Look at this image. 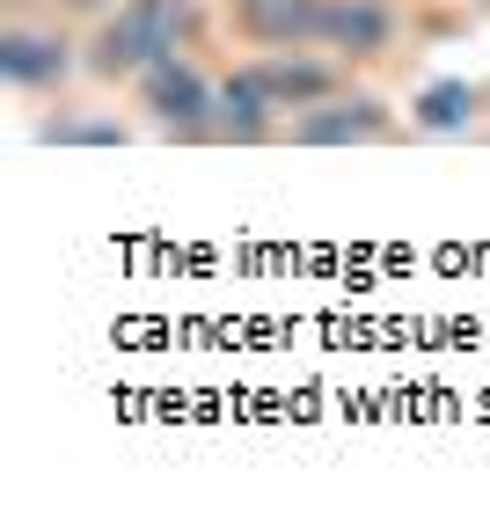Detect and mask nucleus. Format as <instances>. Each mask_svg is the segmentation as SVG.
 <instances>
[{
    "label": "nucleus",
    "mask_w": 490,
    "mask_h": 512,
    "mask_svg": "<svg viewBox=\"0 0 490 512\" xmlns=\"http://www.w3.org/2000/svg\"><path fill=\"white\" fill-rule=\"evenodd\" d=\"M395 37V8L388 0H322V52L337 59H373Z\"/></svg>",
    "instance_id": "39448f33"
},
{
    "label": "nucleus",
    "mask_w": 490,
    "mask_h": 512,
    "mask_svg": "<svg viewBox=\"0 0 490 512\" xmlns=\"http://www.w3.org/2000/svg\"><path fill=\"white\" fill-rule=\"evenodd\" d=\"M44 139H125L118 125H44Z\"/></svg>",
    "instance_id": "9d476101"
},
{
    "label": "nucleus",
    "mask_w": 490,
    "mask_h": 512,
    "mask_svg": "<svg viewBox=\"0 0 490 512\" xmlns=\"http://www.w3.org/2000/svg\"><path fill=\"white\" fill-rule=\"evenodd\" d=\"M242 30L256 44H322V0H242Z\"/></svg>",
    "instance_id": "0eeeda50"
},
{
    "label": "nucleus",
    "mask_w": 490,
    "mask_h": 512,
    "mask_svg": "<svg viewBox=\"0 0 490 512\" xmlns=\"http://www.w3.org/2000/svg\"><path fill=\"white\" fill-rule=\"evenodd\" d=\"M66 66H74V44L59 30H8L0 37V74L15 88H52V81H66Z\"/></svg>",
    "instance_id": "423d86ee"
},
{
    "label": "nucleus",
    "mask_w": 490,
    "mask_h": 512,
    "mask_svg": "<svg viewBox=\"0 0 490 512\" xmlns=\"http://www.w3.org/2000/svg\"><path fill=\"white\" fill-rule=\"evenodd\" d=\"M183 37H191V0H118V15L88 44V74L139 81L154 59H169Z\"/></svg>",
    "instance_id": "f257e3e1"
},
{
    "label": "nucleus",
    "mask_w": 490,
    "mask_h": 512,
    "mask_svg": "<svg viewBox=\"0 0 490 512\" xmlns=\"http://www.w3.org/2000/svg\"><path fill=\"white\" fill-rule=\"evenodd\" d=\"M139 103H147L154 125L176 132V139H220V81H205L183 52L154 59L147 74H139Z\"/></svg>",
    "instance_id": "f03ea898"
},
{
    "label": "nucleus",
    "mask_w": 490,
    "mask_h": 512,
    "mask_svg": "<svg viewBox=\"0 0 490 512\" xmlns=\"http://www.w3.org/2000/svg\"><path fill=\"white\" fill-rule=\"evenodd\" d=\"M278 125V103H271V88L256 66H242V74H227L220 81V139H271Z\"/></svg>",
    "instance_id": "6e6552de"
},
{
    "label": "nucleus",
    "mask_w": 490,
    "mask_h": 512,
    "mask_svg": "<svg viewBox=\"0 0 490 512\" xmlns=\"http://www.w3.org/2000/svg\"><path fill=\"white\" fill-rule=\"evenodd\" d=\"M388 132H395V118L381 96H330L293 118L300 147H366V139H388Z\"/></svg>",
    "instance_id": "7ed1b4c3"
},
{
    "label": "nucleus",
    "mask_w": 490,
    "mask_h": 512,
    "mask_svg": "<svg viewBox=\"0 0 490 512\" xmlns=\"http://www.w3.org/2000/svg\"><path fill=\"white\" fill-rule=\"evenodd\" d=\"M476 110H483V96L469 81H425V88H417V103H410V118L425 132H469Z\"/></svg>",
    "instance_id": "1a4fd4ad"
},
{
    "label": "nucleus",
    "mask_w": 490,
    "mask_h": 512,
    "mask_svg": "<svg viewBox=\"0 0 490 512\" xmlns=\"http://www.w3.org/2000/svg\"><path fill=\"white\" fill-rule=\"evenodd\" d=\"M59 8H103V0H59Z\"/></svg>",
    "instance_id": "9b49d317"
},
{
    "label": "nucleus",
    "mask_w": 490,
    "mask_h": 512,
    "mask_svg": "<svg viewBox=\"0 0 490 512\" xmlns=\"http://www.w3.org/2000/svg\"><path fill=\"white\" fill-rule=\"evenodd\" d=\"M249 66L264 74V88H271V103H278V110H315V103H330V96H337V66H330V59H315L308 44H278V52L249 59Z\"/></svg>",
    "instance_id": "20e7f679"
}]
</instances>
